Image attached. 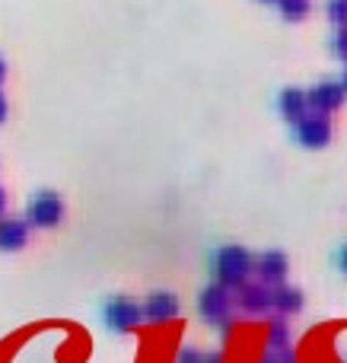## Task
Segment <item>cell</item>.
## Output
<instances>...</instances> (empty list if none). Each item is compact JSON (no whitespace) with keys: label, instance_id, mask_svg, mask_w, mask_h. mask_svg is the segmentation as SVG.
Returning a JSON list of instances; mask_svg holds the SVG:
<instances>
[{"label":"cell","instance_id":"cell-17","mask_svg":"<svg viewBox=\"0 0 347 363\" xmlns=\"http://www.w3.org/2000/svg\"><path fill=\"white\" fill-rule=\"evenodd\" d=\"M331 51H335L341 61H347V26H338L335 38H331Z\"/></svg>","mask_w":347,"mask_h":363},{"label":"cell","instance_id":"cell-1","mask_svg":"<svg viewBox=\"0 0 347 363\" xmlns=\"http://www.w3.org/2000/svg\"><path fill=\"white\" fill-rule=\"evenodd\" d=\"M252 262L255 255L249 249H242V245H220V249L214 252V262H210V268H214V284H220V287H227L229 294L233 290H239L242 284L252 277Z\"/></svg>","mask_w":347,"mask_h":363},{"label":"cell","instance_id":"cell-18","mask_svg":"<svg viewBox=\"0 0 347 363\" xmlns=\"http://www.w3.org/2000/svg\"><path fill=\"white\" fill-rule=\"evenodd\" d=\"M201 357H204V351H198V347H182L176 363H201Z\"/></svg>","mask_w":347,"mask_h":363},{"label":"cell","instance_id":"cell-19","mask_svg":"<svg viewBox=\"0 0 347 363\" xmlns=\"http://www.w3.org/2000/svg\"><path fill=\"white\" fill-rule=\"evenodd\" d=\"M201 363H223V354H220V351H214V354H204Z\"/></svg>","mask_w":347,"mask_h":363},{"label":"cell","instance_id":"cell-26","mask_svg":"<svg viewBox=\"0 0 347 363\" xmlns=\"http://www.w3.org/2000/svg\"><path fill=\"white\" fill-rule=\"evenodd\" d=\"M344 360H347V354H344Z\"/></svg>","mask_w":347,"mask_h":363},{"label":"cell","instance_id":"cell-15","mask_svg":"<svg viewBox=\"0 0 347 363\" xmlns=\"http://www.w3.org/2000/svg\"><path fill=\"white\" fill-rule=\"evenodd\" d=\"M258 363H297V351L293 347H268Z\"/></svg>","mask_w":347,"mask_h":363},{"label":"cell","instance_id":"cell-25","mask_svg":"<svg viewBox=\"0 0 347 363\" xmlns=\"http://www.w3.org/2000/svg\"><path fill=\"white\" fill-rule=\"evenodd\" d=\"M261 4H278V0H261Z\"/></svg>","mask_w":347,"mask_h":363},{"label":"cell","instance_id":"cell-23","mask_svg":"<svg viewBox=\"0 0 347 363\" xmlns=\"http://www.w3.org/2000/svg\"><path fill=\"white\" fill-rule=\"evenodd\" d=\"M4 207H6V191L0 188V213H4Z\"/></svg>","mask_w":347,"mask_h":363},{"label":"cell","instance_id":"cell-13","mask_svg":"<svg viewBox=\"0 0 347 363\" xmlns=\"http://www.w3.org/2000/svg\"><path fill=\"white\" fill-rule=\"evenodd\" d=\"M278 10L284 19H290V23H300V19L309 16L312 10V0H278Z\"/></svg>","mask_w":347,"mask_h":363},{"label":"cell","instance_id":"cell-5","mask_svg":"<svg viewBox=\"0 0 347 363\" xmlns=\"http://www.w3.org/2000/svg\"><path fill=\"white\" fill-rule=\"evenodd\" d=\"M102 315H106V325L121 335L134 332V328L144 322V309H140V303L131 300V296H112V300L106 303V309H102Z\"/></svg>","mask_w":347,"mask_h":363},{"label":"cell","instance_id":"cell-12","mask_svg":"<svg viewBox=\"0 0 347 363\" xmlns=\"http://www.w3.org/2000/svg\"><path fill=\"white\" fill-rule=\"evenodd\" d=\"M29 239V223L16 217H4L0 220V249L4 252H19Z\"/></svg>","mask_w":347,"mask_h":363},{"label":"cell","instance_id":"cell-4","mask_svg":"<svg viewBox=\"0 0 347 363\" xmlns=\"http://www.w3.org/2000/svg\"><path fill=\"white\" fill-rule=\"evenodd\" d=\"M64 217V201L57 191H35L25 204V223L29 226H42V230H51L57 226Z\"/></svg>","mask_w":347,"mask_h":363},{"label":"cell","instance_id":"cell-14","mask_svg":"<svg viewBox=\"0 0 347 363\" xmlns=\"http://www.w3.org/2000/svg\"><path fill=\"white\" fill-rule=\"evenodd\" d=\"M268 347H290V325L280 315L268 322Z\"/></svg>","mask_w":347,"mask_h":363},{"label":"cell","instance_id":"cell-2","mask_svg":"<svg viewBox=\"0 0 347 363\" xmlns=\"http://www.w3.org/2000/svg\"><path fill=\"white\" fill-rule=\"evenodd\" d=\"M198 313L210 325H220L223 332H229V325H233V319H229L233 315V294L227 287H220V284H207L201 290V296H198Z\"/></svg>","mask_w":347,"mask_h":363},{"label":"cell","instance_id":"cell-10","mask_svg":"<svg viewBox=\"0 0 347 363\" xmlns=\"http://www.w3.org/2000/svg\"><path fill=\"white\" fill-rule=\"evenodd\" d=\"M271 309L287 319V315H297L303 309V290L293 287V284H280V287L271 290Z\"/></svg>","mask_w":347,"mask_h":363},{"label":"cell","instance_id":"cell-3","mask_svg":"<svg viewBox=\"0 0 347 363\" xmlns=\"http://www.w3.org/2000/svg\"><path fill=\"white\" fill-rule=\"evenodd\" d=\"M331 118L329 115H319V112H306L300 121H293V138L300 140V147L306 150H322V147L331 144Z\"/></svg>","mask_w":347,"mask_h":363},{"label":"cell","instance_id":"cell-9","mask_svg":"<svg viewBox=\"0 0 347 363\" xmlns=\"http://www.w3.org/2000/svg\"><path fill=\"white\" fill-rule=\"evenodd\" d=\"M140 309H144V319L157 322V325H166V322H172L178 315L182 303H178V296L172 294V290H153Z\"/></svg>","mask_w":347,"mask_h":363},{"label":"cell","instance_id":"cell-20","mask_svg":"<svg viewBox=\"0 0 347 363\" xmlns=\"http://www.w3.org/2000/svg\"><path fill=\"white\" fill-rule=\"evenodd\" d=\"M6 112H10V106H6V96L0 93V125L6 121Z\"/></svg>","mask_w":347,"mask_h":363},{"label":"cell","instance_id":"cell-21","mask_svg":"<svg viewBox=\"0 0 347 363\" xmlns=\"http://www.w3.org/2000/svg\"><path fill=\"white\" fill-rule=\"evenodd\" d=\"M338 264H341V271H344V274H347V245H344V249H341V255H338Z\"/></svg>","mask_w":347,"mask_h":363},{"label":"cell","instance_id":"cell-22","mask_svg":"<svg viewBox=\"0 0 347 363\" xmlns=\"http://www.w3.org/2000/svg\"><path fill=\"white\" fill-rule=\"evenodd\" d=\"M6 80V61H4V55H0V83Z\"/></svg>","mask_w":347,"mask_h":363},{"label":"cell","instance_id":"cell-16","mask_svg":"<svg viewBox=\"0 0 347 363\" xmlns=\"http://www.w3.org/2000/svg\"><path fill=\"white\" fill-rule=\"evenodd\" d=\"M325 13H329V19L335 26H347V0H329Z\"/></svg>","mask_w":347,"mask_h":363},{"label":"cell","instance_id":"cell-8","mask_svg":"<svg viewBox=\"0 0 347 363\" xmlns=\"http://www.w3.org/2000/svg\"><path fill=\"white\" fill-rule=\"evenodd\" d=\"M233 306H239L249 315H265L271 309V287L258 281H246L233 296Z\"/></svg>","mask_w":347,"mask_h":363},{"label":"cell","instance_id":"cell-11","mask_svg":"<svg viewBox=\"0 0 347 363\" xmlns=\"http://www.w3.org/2000/svg\"><path fill=\"white\" fill-rule=\"evenodd\" d=\"M278 112L284 115L287 121H300L306 112H309V106H306V89H300V86H287V89H280V96H278Z\"/></svg>","mask_w":347,"mask_h":363},{"label":"cell","instance_id":"cell-7","mask_svg":"<svg viewBox=\"0 0 347 363\" xmlns=\"http://www.w3.org/2000/svg\"><path fill=\"white\" fill-rule=\"evenodd\" d=\"M347 93L341 86V80H319L312 89H306V106H309V112H319V115H329L338 112V108L344 106Z\"/></svg>","mask_w":347,"mask_h":363},{"label":"cell","instance_id":"cell-24","mask_svg":"<svg viewBox=\"0 0 347 363\" xmlns=\"http://www.w3.org/2000/svg\"><path fill=\"white\" fill-rule=\"evenodd\" d=\"M341 86H344V93H347V70H344V77H341Z\"/></svg>","mask_w":347,"mask_h":363},{"label":"cell","instance_id":"cell-6","mask_svg":"<svg viewBox=\"0 0 347 363\" xmlns=\"http://www.w3.org/2000/svg\"><path fill=\"white\" fill-rule=\"evenodd\" d=\"M287 271H290V258L280 249H265L261 255H255V262H252V274L258 277V284H265V287H271V290L287 284Z\"/></svg>","mask_w":347,"mask_h":363}]
</instances>
